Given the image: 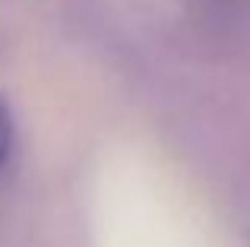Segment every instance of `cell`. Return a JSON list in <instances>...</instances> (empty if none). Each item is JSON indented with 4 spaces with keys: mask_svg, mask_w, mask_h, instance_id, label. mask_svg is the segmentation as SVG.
<instances>
[{
    "mask_svg": "<svg viewBox=\"0 0 250 247\" xmlns=\"http://www.w3.org/2000/svg\"><path fill=\"white\" fill-rule=\"evenodd\" d=\"M13 149H16V121H13L10 102L0 95V171L10 165Z\"/></svg>",
    "mask_w": 250,
    "mask_h": 247,
    "instance_id": "1",
    "label": "cell"
}]
</instances>
